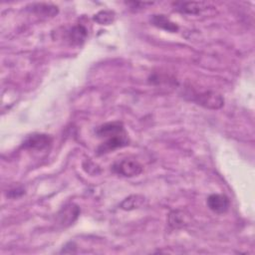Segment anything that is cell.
Instances as JSON below:
<instances>
[{
  "instance_id": "cell-1",
  "label": "cell",
  "mask_w": 255,
  "mask_h": 255,
  "mask_svg": "<svg viewBox=\"0 0 255 255\" xmlns=\"http://www.w3.org/2000/svg\"><path fill=\"white\" fill-rule=\"evenodd\" d=\"M112 169L117 174L126 177H132L142 172V165L135 159L125 158L115 162L112 166Z\"/></svg>"
},
{
  "instance_id": "cell-2",
  "label": "cell",
  "mask_w": 255,
  "mask_h": 255,
  "mask_svg": "<svg viewBox=\"0 0 255 255\" xmlns=\"http://www.w3.org/2000/svg\"><path fill=\"white\" fill-rule=\"evenodd\" d=\"M96 133L99 137L103 138H110L114 136L128 134L123 124L120 122H111L104 124L96 129Z\"/></svg>"
},
{
  "instance_id": "cell-3",
  "label": "cell",
  "mask_w": 255,
  "mask_h": 255,
  "mask_svg": "<svg viewBox=\"0 0 255 255\" xmlns=\"http://www.w3.org/2000/svg\"><path fill=\"white\" fill-rule=\"evenodd\" d=\"M193 101L196 102L197 105H200L208 109H219L224 104L223 98L220 95L213 92L201 93L195 96Z\"/></svg>"
},
{
  "instance_id": "cell-4",
  "label": "cell",
  "mask_w": 255,
  "mask_h": 255,
  "mask_svg": "<svg viewBox=\"0 0 255 255\" xmlns=\"http://www.w3.org/2000/svg\"><path fill=\"white\" fill-rule=\"evenodd\" d=\"M207 205H208L209 209L212 210L213 212L221 214L228 210L230 201L226 195L214 193V194H211L208 196Z\"/></svg>"
},
{
  "instance_id": "cell-5",
  "label": "cell",
  "mask_w": 255,
  "mask_h": 255,
  "mask_svg": "<svg viewBox=\"0 0 255 255\" xmlns=\"http://www.w3.org/2000/svg\"><path fill=\"white\" fill-rule=\"evenodd\" d=\"M51 137L45 133H33L23 141V146L30 149H43L51 143Z\"/></svg>"
},
{
  "instance_id": "cell-6",
  "label": "cell",
  "mask_w": 255,
  "mask_h": 255,
  "mask_svg": "<svg viewBox=\"0 0 255 255\" xmlns=\"http://www.w3.org/2000/svg\"><path fill=\"white\" fill-rule=\"evenodd\" d=\"M128 144V134L126 135H119V136H114L110 138H106V141H104L99 147H98V153L103 154L110 152L116 148L123 147Z\"/></svg>"
},
{
  "instance_id": "cell-7",
  "label": "cell",
  "mask_w": 255,
  "mask_h": 255,
  "mask_svg": "<svg viewBox=\"0 0 255 255\" xmlns=\"http://www.w3.org/2000/svg\"><path fill=\"white\" fill-rule=\"evenodd\" d=\"M174 9L180 13L196 15L205 10L208 4L205 2H175L173 3Z\"/></svg>"
},
{
  "instance_id": "cell-8",
  "label": "cell",
  "mask_w": 255,
  "mask_h": 255,
  "mask_svg": "<svg viewBox=\"0 0 255 255\" xmlns=\"http://www.w3.org/2000/svg\"><path fill=\"white\" fill-rule=\"evenodd\" d=\"M80 215V208L75 204H68L64 206L58 213V218L61 224L68 226L72 224Z\"/></svg>"
},
{
  "instance_id": "cell-9",
  "label": "cell",
  "mask_w": 255,
  "mask_h": 255,
  "mask_svg": "<svg viewBox=\"0 0 255 255\" xmlns=\"http://www.w3.org/2000/svg\"><path fill=\"white\" fill-rule=\"evenodd\" d=\"M149 22L157 27L160 28L162 30H165L167 32H171V33H175L178 31V26L172 22L169 18H167L165 15L162 14H154L149 18Z\"/></svg>"
},
{
  "instance_id": "cell-10",
  "label": "cell",
  "mask_w": 255,
  "mask_h": 255,
  "mask_svg": "<svg viewBox=\"0 0 255 255\" xmlns=\"http://www.w3.org/2000/svg\"><path fill=\"white\" fill-rule=\"evenodd\" d=\"M28 10L42 17H54L58 14V8L51 4L45 3H34L27 7Z\"/></svg>"
},
{
  "instance_id": "cell-11",
  "label": "cell",
  "mask_w": 255,
  "mask_h": 255,
  "mask_svg": "<svg viewBox=\"0 0 255 255\" xmlns=\"http://www.w3.org/2000/svg\"><path fill=\"white\" fill-rule=\"evenodd\" d=\"M88 36V31L83 25H75L68 32V40L72 45H82Z\"/></svg>"
},
{
  "instance_id": "cell-12",
  "label": "cell",
  "mask_w": 255,
  "mask_h": 255,
  "mask_svg": "<svg viewBox=\"0 0 255 255\" xmlns=\"http://www.w3.org/2000/svg\"><path fill=\"white\" fill-rule=\"evenodd\" d=\"M144 202V197L138 194H132L122 201L120 207L124 210H132L139 208Z\"/></svg>"
},
{
  "instance_id": "cell-13",
  "label": "cell",
  "mask_w": 255,
  "mask_h": 255,
  "mask_svg": "<svg viewBox=\"0 0 255 255\" xmlns=\"http://www.w3.org/2000/svg\"><path fill=\"white\" fill-rule=\"evenodd\" d=\"M93 20L100 25H110L115 21V13L111 10H102L94 15Z\"/></svg>"
},
{
  "instance_id": "cell-14",
  "label": "cell",
  "mask_w": 255,
  "mask_h": 255,
  "mask_svg": "<svg viewBox=\"0 0 255 255\" xmlns=\"http://www.w3.org/2000/svg\"><path fill=\"white\" fill-rule=\"evenodd\" d=\"M182 215L178 214V211H173L169 214V224L173 227H177L179 225H182L183 219Z\"/></svg>"
},
{
  "instance_id": "cell-15",
  "label": "cell",
  "mask_w": 255,
  "mask_h": 255,
  "mask_svg": "<svg viewBox=\"0 0 255 255\" xmlns=\"http://www.w3.org/2000/svg\"><path fill=\"white\" fill-rule=\"evenodd\" d=\"M25 193V189L22 188V187H15V188H12L8 191L7 195L9 197H12V198H16V197H20L21 195H23Z\"/></svg>"
}]
</instances>
